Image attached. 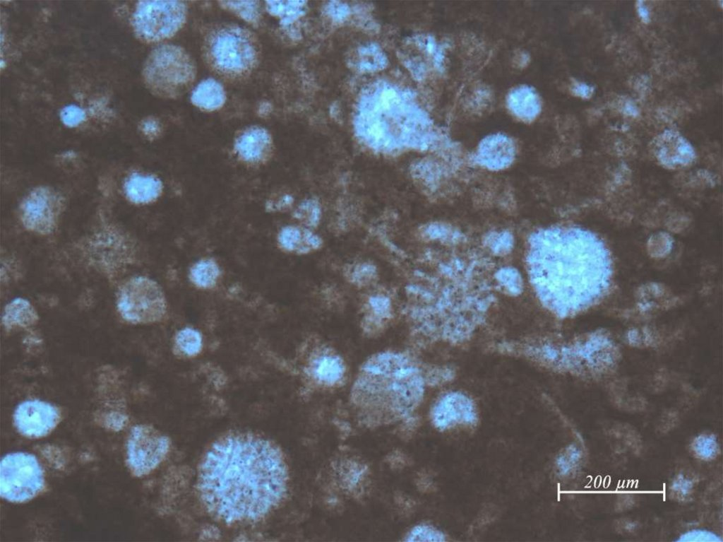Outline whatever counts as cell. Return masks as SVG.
Instances as JSON below:
<instances>
[{"label":"cell","instance_id":"6da1fadb","mask_svg":"<svg viewBox=\"0 0 723 542\" xmlns=\"http://www.w3.org/2000/svg\"><path fill=\"white\" fill-rule=\"evenodd\" d=\"M287 469L269 442L232 436L214 444L203 459L198 490L208 510L228 524L258 520L284 497Z\"/></svg>","mask_w":723,"mask_h":542},{"label":"cell","instance_id":"7a4b0ae2","mask_svg":"<svg viewBox=\"0 0 723 542\" xmlns=\"http://www.w3.org/2000/svg\"><path fill=\"white\" fill-rule=\"evenodd\" d=\"M529 273L532 283L565 312L585 308L605 293L611 261L595 234L577 227L540 230L529 240Z\"/></svg>","mask_w":723,"mask_h":542},{"label":"cell","instance_id":"3957f363","mask_svg":"<svg viewBox=\"0 0 723 542\" xmlns=\"http://www.w3.org/2000/svg\"><path fill=\"white\" fill-rule=\"evenodd\" d=\"M355 405L380 420L407 416L418 406L424 393L420 373L407 355L381 352L362 366L352 389Z\"/></svg>","mask_w":723,"mask_h":542},{"label":"cell","instance_id":"277c9868","mask_svg":"<svg viewBox=\"0 0 723 542\" xmlns=\"http://www.w3.org/2000/svg\"><path fill=\"white\" fill-rule=\"evenodd\" d=\"M202 52L209 69L225 81L248 78L257 68L261 47L250 30L232 23H220L204 35Z\"/></svg>","mask_w":723,"mask_h":542},{"label":"cell","instance_id":"5b68a950","mask_svg":"<svg viewBox=\"0 0 723 542\" xmlns=\"http://www.w3.org/2000/svg\"><path fill=\"white\" fill-rule=\"evenodd\" d=\"M143 75L146 86L154 94L172 99L192 86L196 68L182 47L165 44L152 50L145 63Z\"/></svg>","mask_w":723,"mask_h":542},{"label":"cell","instance_id":"8992f818","mask_svg":"<svg viewBox=\"0 0 723 542\" xmlns=\"http://www.w3.org/2000/svg\"><path fill=\"white\" fill-rule=\"evenodd\" d=\"M187 6L180 1H141L133 11L131 23L136 36L147 42L169 39L186 23Z\"/></svg>","mask_w":723,"mask_h":542},{"label":"cell","instance_id":"52a82bcc","mask_svg":"<svg viewBox=\"0 0 723 542\" xmlns=\"http://www.w3.org/2000/svg\"><path fill=\"white\" fill-rule=\"evenodd\" d=\"M116 303L121 317L133 324L158 322L167 311L161 288L145 276L133 277L126 281L119 289Z\"/></svg>","mask_w":723,"mask_h":542},{"label":"cell","instance_id":"ba28073f","mask_svg":"<svg viewBox=\"0 0 723 542\" xmlns=\"http://www.w3.org/2000/svg\"><path fill=\"white\" fill-rule=\"evenodd\" d=\"M44 486V473L36 457L13 452L1 461V495L12 502H23L40 494Z\"/></svg>","mask_w":723,"mask_h":542},{"label":"cell","instance_id":"9c48e42d","mask_svg":"<svg viewBox=\"0 0 723 542\" xmlns=\"http://www.w3.org/2000/svg\"><path fill=\"white\" fill-rule=\"evenodd\" d=\"M64 207V198L59 192L49 187H37L23 199L20 218L28 230L47 235L56 228Z\"/></svg>","mask_w":723,"mask_h":542},{"label":"cell","instance_id":"30bf717a","mask_svg":"<svg viewBox=\"0 0 723 542\" xmlns=\"http://www.w3.org/2000/svg\"><path fill=\"white\" fill-rule=\"evenodd\" d=\"M168 438L147 425L132 428L126 443V464L135 476L148 474L166 457Z\"/></svg>","mask_w":723,"mask_h":542},{"label":"cell","instance_id":"8fae6325","mask_svg":"<svg viewBox=\"0 0 723 542\" xmlns=\"http://www.w3.org/2000/svg\"><path fill=\"white\" fill-rule=\"evenodd\" d=\"M60 418V411L55 406L40 400H28L17 406L13 422L23 435L38 438L48 435L59 423Z\"/></svg>","mask_w":723,"mask_h":542},{"label":"cell","instance_id":"7c38bea8","mask_svg":"<svg viewBox=\"0 0 723 542\" xmlns=\"http://www.w3.org/2000/svg\"><path fill=\"white\" fill-rule=\"evenodd\" d=\"M431 418L436 428L446 430L457 426H472L477 415L472 401L459 393L441 398L434 406Z\"/></svg>","mask_w":723,"mask_h":542},{"label":"cell","instance_id":"4fadbf2b","mask_svg":"<svg viewBox=\"0 0 723 542\" xmlns=\"http://www.w3.org/2000/svg\"><path fill=\"white\" fill-rule=\"evenodd\" d=\"M234 151L244 163L252 165L266 163L271 157L273 141L264 128L251 126L243 131L236 139Z\"/></svg>","mask_w":723,"mask_h":542},{"label":"cell","instance_id":"5bb4252c","mask_svg":"<svg viewBox=\"0 0 723 542\" xmlns=\"http://www.w3.org/2000/svg\"><path fill=\"white\" fill-rule=\"evenodd\" d=\"M306 373L316 383L333 387L345 377L346 367L342 358L333 350L320 348L311 355L306 367Z\"/></svg>","mask_w":723,"mask_h":542},{"label":"cell","instance_id":"9a60e30c","mask_svg":"<svg viewBox=\"0 0 723 542\" xmlns=\"http://www.w3.org/2000/svg\"><path fill=\"white\" fill-rule=\"evenodd\" d=\"M515 155L513 141L503 134L490 135L479 143L476 160L479 165L493 170L503 169L512 163Z\"/></svg>","mask_w":723,"mask_h":542},{"label":"cell","instance_id":"2e32d148","mask_svg":"<svg viewBox=\"0 0 723 542\" xmlns=\"http://www.w3.org/2000/svg\"><path fill=\"white\" fill-rule=\"evenodd\" d=\"M125 197L136 205L148 204L156 201L162 194V183L157 177L139 172L129 175L123 183Z\"/></svg>","mask_w":723,"mask_h":542},{"label":"cell","instance_id":"e0dca14e","mask_svg":"<svg viewBox=\"0 0 723 542\" xmlns=\"http://www.w3.org/2000/svg\"><path fill=\"white\" fill-rule=\"evenodd\" d=\"M506 104L510 113L525 122L534 120L542 109L539 95L533 88L527 85L513 88L507 95Z\"/></svg>","mask_w":723,"mask_h":542},{"label":"cell","instance_id":"ac0fdd59","mask_svg":"<svg viewBox=\"0 0 723 542\" xmlns=\"http://www.w3.org/2000/svg\"><path fill=\"white\" fill-rule=\"evenodd\" d=\"M191 102L205 111H214L221 108L226 100L222 86L213 78H207L198 83L192 91Z\"/></svg>","mask_w":723,"mask_h":542},{"label":"cell","instance_id":"d6986e66","mask_svg":"<svg viewBox=\"0 0 723 542\" xmlns=\"http://www.w3.org/2000/svg\"><path fill=\"white\" fill-rule=\"evenodd\" d=\"M38 316L32 305L26 300L16 298L9 302L4 309L2 322L5 327L29 326L34 324Z\"/></svg>","mask_w":723,"mask_h":542},{"label":"cell","instance_id":"ffe728a7","mask_svg":"<svg viewBox=\"0 0 723 542\" xmlns=\"http://www.w3.org/2000/svg\"><path fill=\"white\" fill-rule=\"evenodd\" d=\"M220 273L219 267L214 261L203 259L191 267L190 278L198 288H211L216 285Z\"/></svg>","mask_w":723,"mask_h":542},{"label":"cell","instance_id":"44dd1931","mask_svg":"<svg viewBox=\"0 0 723 542\" xmlns=\"http://www.w3.org/2000/svg\"><path fill=\"white\" fill-rule=\"evenodd\" d=\"M174 346L179 354L186 357L197 355L203 347V338L196 329L186 327L178 331L174 339Z\"/></svg>","mask_w":723,"mask_h":542},{"label":"cell","instance_id":"7402d4cb","mask_svg":"<svg viewBox=\"0 0 723 542\" xmlns=\"http://www.w3.org/2000/svg\"><path fill=\"white\" fill-rule=\"evenodd\" d=\"M691 449L693 455L702 461H709L717 457L720 448L718 439L712 433H701L692 440Z\"/></svg>","mask_w":723,"mask_h":542},{"label":"cell","instance_id":"603a6c76","mask_svg":"<svg viewBox=\"0 0 723 542\" xmlns=\"http://www.w3.org/2000/svg\"><path fill=\"white\" fill-rule=\"evenodd\" d=\"M220 6L247 23L257 25L261 17V5L258 1H220Z\"/></svg>","mask_w":723,"mask_h":542},{"label":"cell","instance_id":"cb8c5ba5","mask_svg":"<svg viewBox=\"0 0 723 542\" xmlns=\"http://www.w3.org/2000/svg\"><path fill=\"white\" fill-rule=\"evenodd\" d=\"M265 8L270 15L279 18L281 23L286 25L299 15L301 5L296 1H268Z\"/></svg>","mask_w":723,"mask_h":542},{"label":"cell","instance_id":"d4e9b609","mask_svg":"<svg viewBox=\"0 0 723 542\" xmlns=\"http://www.w3.org/2000/svg\"><path fill=\"white\" fill-rule=\"evenodd\" d=\"M582 459V452L576 445L567 447L556 459V469L560 475L566 476L571 474L579 466Z\"/></svg>","mask_w":723,"mask_h":542},{"label":"cell","instance_id":"484cf974","mask_svg":"<svg viewBox=\"0 0 723 542\" xmlns=\"http://www.w3.org/2000/svg\"><path fill=\"white\" fill-rule=\"evenodd\" d=\"M407 541H444L445 536L436 529L428 525L414 526L406 536Z\"/></svg>","mask_w":723,"mask_h":542},{"label":"cell","instance_id":"4316f807","mask_svg":"<svg viewBox=\"0 0 723 542\" xmlns=\"http://www.w3.org/2000/svg\"><path fill=\"white\" fill-rule=\"evenodd\" d=\"M679 542H722L718 534L703 528H695L682 533L676 540Z\"/></svg>","mask_w":723,"mask_h":542},{"label":"cell","instance_id":"83f0119b","mask_svg":"<svg viewBox=\"0 0 723 542\" xmlns=\"http://www.w3.org/2000/svg\"><path fill=\"white\" fill-rule=\"evenodd\" d=\"M694 485L695 483L691 477L679 473L672 481L670 490L674 497L684 500L691 495Z\"/></svg>","mask_w":723,"mask_h":542},{"label":"cell","instance_id":"f1b7e54d","mask_svg":"<svg viewBox=\"0 0 723 542\" xmlns=\"http://www.w3.org/2000/svg\"><path fill=\"white\" fill-rule=\"evenodd\" d=\"M60 118L66 126L76 127L84 121L85 113L84 110L79 106L68 105L61 110Z\"/></svg>","mask_w":723,"mask_h":542},{"label":"cell","instance_id":"f546056e","mask_svg":"<svg viewBox=\"0 0 723 542\" xmlns=\"http://www.w3.org/2000/svg\"><path fill=\"white\" fill-rule=\"evenodd\" d=\"M143 134L150 140L157 138L161 134V125L157 119L153 117L143 119L139 124Z\"/></svg>","mask_w":723,"mask_h":542},{"label":"cell","instance_id":"4dcf8cb0","mask_svg":"<svg viewBox=\"0 0 723 542\" xmlns=\"http://www.w3.org/2000/svg\"><path fill=\"white\" fill-rule=\"evenodd\" d=\"M570 90L575 96L587 100L592 97L594 88L585 82L575 81L571 84Z\"/></svg>","mask_w":723,"mask_h":542},{"label":"cell","instance_id":"1f68e13d","mask_svg":"<svg viewBox=\"0 0 723 542\" xmlns=\"http://www.w3.org/2000/svg\"><path fill=\"white\" fill-rule=\"evenodd\" d=\"M635 10L640 20L647 24L651 20V13L646 3L643 1H638L635 3Z\"/></svg>","mask_w":723,"mask_h":542},{"label":"cell","instance_id":"d6a6232c","mask_svg":"<svg viewBox=\"0 0 723 542\" xmlns=\"http://www.w3.org/2000/svg\"><path fill=\"white\" fill-rule=\"evenodd\" d=\"M623 112L628 116L635 117L638 114V109L632 101H626L623 105Z\"/></svg>","mask_w":723,"mask_h":542}]
</instances>
